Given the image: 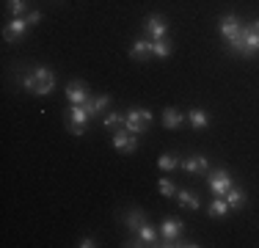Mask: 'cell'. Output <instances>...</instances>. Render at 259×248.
<instances>
[{"instance_id":"8fae6325","label":"cell","mask_w":259,"mask_h":248,"mask_svg":"<svg viewBox=\"0 0 259 248\" xmlns=\"http://www.w3.org/2000/svg\"><path fill=\"white\" fill-rule=\"evenodd\" d=\"M25 30H28L25 17H11V22L6 25V30H3V39L6 42H20L22 36H25Z\"/></svg>"},{"instance_id":"83f0119b","label":"cell","mask_w":259,"mask_h":248,"mask_svg":"<svg viewBox=\"0 0 259 248\" xmlns=\"http://www.w3.org/2000/svg\"><path fill=\"white\" fill-rule=\"evenodd\" d=\"M77 245H80V248H94L97 243H94V240H91V237H83V240H80Z\"/></svg>"},{"instance_id":"44dd1931","label":"cell","mask_w":259,"mask_h":248,"mask_svg":"<svg viewBox=\"0 0 259 248\" xmlns=\"http://www.w3.org/2000/svg\"><path fill=\"white\" fill-rule=\"evenodd\" d=\"M226 213H229V204H226V198H224V196H215L212 204H209V215H212V218H224Z\"/></svg>"},{"instance_id":"484cf974","label":"cell","mask_w":259,"mask_h":248,"mask_svg":"<svg viewBox=\"0 0 259 248\" xmlns=\"http://www.w3.org/2000/svg\"><path fill=\"white\" fill-rule=\"evenodd\" d=\"M160 193L168 196V198H174V196H177V185L168 182V179H160Z\"/></svg>"},{"instance_id":"4316f807","label":"cell","mask_w":259,"mask_h":248,"mask_svg":"<svg viewBox=\"0 0 259 248\" xmlns=\"http://www.w3.org/2000/svg\"><path fill=\"white\" fill-rule=\"evenodd\" d=\"M28 25H39L41 22V11H30V14H25Z\"/></svg>"},{"instance_id":"9a60e30c","label":"cell","mask_w":259,"mask_h":248,"mask_svg":"<svg viewBox=\"0 0 259 248\" xmlns=\"http://www.w3.org/2000/svg\"><path fill=\"white\" fill-rule=\"evenodd\" d=\"M108 105H110V97H91L83 108L89 110L91 119H94V116H102V110H108Z\"/></svg>"},{"instance_id":"5b68a950","label":"cell","mask_w":259,"mask_h":248,"mask_svg":"<svg viewBox=\"0 0 259 248\" xmlns=\"http://www.w3.org/2000/svg\"><path fill=\"white\" fill-rule=\"evenodd\" d=\"M144 30L149 33V42H160V39H165V33H168V22H165V17H160V14H149L144 20Z\"/></svg>"},{"instance_id":"4fadbf2b","label":"cell","mask_w":259,"mask_h":248,"mask_svg":"<svg viewBox=\"0 0 259 248\" xmlns=\"http://www.w3.org/2000/svg\"><path fill=\"white\" fill-rule=\"evenodd\" d=\"M180 166H182V169L188 171V174H207V171H209V163H207L204 154H193V157L182 160Z\"/></svg>"},{"instance_id":"e0dca14e","label":"cell","mask_w":259,"mask_h":248,"mask_svg":"<svg viewBox=\"0 0 259 248\" xmlns=\"http://www.w3.org/2000/svg\"><path fill=\"white\" fill-rule=\"evenodd\" d=\"M144 223H146L144 210H138V207H135V210H130V213H127V229H130L133 234H138V229L144 226Z\"/></svg>"},{"instance_id":"ba28073f","label":"cell","mask_w":259,"mask_h":248,"mask_svg":"<svg viewBox=\"0 0 259 248\" xmlns=\"http://www.w3.org/2000/svg\"><path fill=\"white\" fill-rule=\"evenodd\" d=\"M66 99H69L72 105H85V102L91 99L89 86H85L83 80H72V83L66 86Z\"/></svg>"},{"instance_id":"30bf717a","label":"cell","mask_w":259,"mask_h":248,"mask_svg":"<svg viewBox=\"0 0 259 248\" xmlns=\"http://www.w3.org/2000/svg\"><path fill=\"white\" fill-rule=\"evenodd\" d=\"M113 146L119 149V152H124V154H133L135 149H138V141H135V135L124 127V130H116L113 133Z\"/></svg>"},{"instance_id":"d6986e66","label":"cell","mask_w":259,"mask_h":248,"mask_svg":"<svg viewBox=\"0 0 259 248\" xmlns=\"http://www.w3.org/2000/svg\"><path fill=\"white\" fill-rule=\"evenodd\" d=\"M224 198H226V204H229L232 210H240V207L245 204V190H243V188H234V185H232L229 193H226Z\"/></svg>"},{"instance_id":"603a6c76","label":"cell","mask_w":259,"mask_h":248,"mask_svg":"<svg viewBox=\"0 0 259 248\" xmlns=\"http://www.w3.org/2000/svg\"><path fill=\"white\" fill-rule=\"evenodd\" d=\"M190 124H193L196 130H204L209 124V119H207V113L201 108H193V110H190Z\"/></svg>"},{"instance_id":"7a4b0ae2","label":"cell","mask_w":259,"mask_h":248,"mask_svg":"<svg viewBox=\"0 0 259 248\" xmlns=\"http://www.w3.org/2000/svg\"><path fill=\"white\" fill-rule=\"evenodd\" d=\"M232 50L240 53V55L259 53V33L254 30V25H243V28H240V36H237V42L232 45Z\"/></svg>"},{"instance_id":"5bb4252c","label":"cell","mask_w":259,"mask_h":248,"mask_svg":"<svg viewBox=\"0 0 259 248\" xmlns=\"http://www.w3.org/2000/svg\"><path fill=\"white\" fill-rule=\"evenodd\" d=\"M149 55H152V42L149 39L133 42V47H130V58L133 61H144V58H149Z\"/></svg>"},{"instance_id":"2e32d148","label":"cell","mask_w":259,"mask_h":248,"mask_svg":"<svg viewBox=\"0 0 259 248\" xmlns=\"http://www.w3.org/2000/svg\"><path fill=\"white\" fill-rule=\"evenodd\" d=\"M182 121H185V116H182L177 108H165V110H163V127H165V130L182 127Z\"/></svg>"},{"instance_id":"cb8c5ba5","label":"cell","mask_w":259,"mask_h":248,"mask_svg":"<svg viewBox=\"0 0 259 248\" xmlns=\"http://www.w3.org/2000/svg\"><path fill=\"white\" fill-rule=\"evenodd\" d=\"M157 166H160V171H174L177 166H180V160H177L174 154H163V157L157 160Z\"/></svg>"},{"instance_id":"7c38bea8","label":"cell","mask_w":259,"mask_h":248,"mask_svg":"<svg viewBox=\"0 0 259 248\" xmlns=\"http://www.w3.org/2000/svg\"><path fill=\"white\" fill-rule=\"evenodd\" d=\"M127 245H157V232L149 226V223H144V226L138 229V234H135Z\"/></svg>"},{"instance_id":"6da1fadb","label":"cell","mask_w":259,"mask_h":248,"mask_svg":"<svg viewBox=\"0 0 259 248\" xmlns=\"http://www.w3.org/2000/svg\"><path fill=\"white\" fill-rule=\"evenodd\" d=\"M22 89H28L30 94L47 97L55 89V74L47 69V66H39L33 74H25V77H22Z\"/></svg>"},{"instance_id":"8992f818","label":"cell","mask_w":259,"mask_h":248,"mask_svg":"<svg viewBox=\"0 0 259 248\" xmlns=\"http://www.w3.org/2000/svg\"><path fill=\"white\" fill-rule=\"evenodd\" d=\"M149 121H152V113H149V110H144V108H133V110L127 113V130H130L133 135H141Z\"/></svg>"},{"instance_id":"ffe728a7","label":"cell","mask_w":259,"mask_h":248,"mask_svg":"<svg viewBox=\"0 0 259 248\" xmlns=\"http://www.w3.org/2000/svg\"><path fill=\"white\" fill-rule=\"evenodd\" d=\"M102 124H105V130L116 133V130H124V127H127V116H121V113H108Z\"/></svg>"},{"instance_id":"d4e9b609","label":"cell","mask_w":259,"mask_h":248,"mask_svg":"<svg viewBox=\"0 0 259 248\" xmlns=\"http://www.w3.org/2000/svg\"><path fill=\"white\" fill-rule=\"evenodd\" d=\"M9 11H11V17H22L28 11V3L25 0H9Z\"/></svg>"},{"instance_id":"7402d4cb","label":"cell","mask_w":259,"mask_h":248,"mask_svg":"<svg viewBox=\"0 0 259 248\" xmlns=\"http://www.w3.org/2000/svg\"><path fill=\"white\" fill-rule=\"evenodd\" d=\"M174 53V47H171V42L160 39V42H152V55H157V58H168V55Z\"/></svg>"},{"instance_id":"ac0fdd59","label":"cell","mask_w":259,"mask_h":248,"mask_svg":"<svg viewBox=\"0 0 259 248\" xmlns=\"http://www.w3.org/2000/svg\"><path fill=\"white\" fill-rule=\"evenodd\" d=\"M177 201H180V207H185V210H199L201 207L199 196L190 193V190H177Z\"/></svg>"},{"instance_id":"3957f363","label":"cell","mask_w":259,"mask_h":248,"mask_svg":"<svg viewBox=\"0 0 259 248\" xmlns=\"http://www.w3.org/2000/svg\"><path fill=\"white\" fill-rule=\"evenodd\" d=\"M89 121H91V113L83 105H72V108L66 110V127H69L72 135H83L85 127H89Z\"/></svg>"},{"instance_id":"f1b7e54d","label":"cell","mask_w":259,"mask_h":248,"mask_svg":"<svg viewBox=\"0 0 259 248\" xmlns=\"http://www.w3.org/2000/svg\"><path fill=\"white\" fill-rule=\"evenodd\" d=\"M251 25H254V30H256V33H259V20H256V22H251Z\"/></svg>"},{"instance_id":"52a82bcc","label":"cell","mask_w":259,"mask_h":248,"mask_svg":"<svg viewBox=\"0 0 259 248\" xmlns=\"http://www.w3.org/2000/svg\"><path fill=\"white\" fill-rule=\"evenodd\" d=\"M229 188H232V177L226 169H218V171L209 174V190H212L215 196H226Z\"/></svg>"},{"instance_id":"9c48e42d","label":"cell","mask_w":259,"mask_h":248,"mask_svg":"<svg viewBox=\"0 0 259 248\" xmlns=\"http://www.w3.org/2000/svg\"><path fill=\"white\" fill-rule=\"evenodd\" d=\"M240 28H243V25H240V20H237L234 14H224V17H221V36H224L229 45H234V42H237Z\"/></svg>"},{"instance_id":"277c9868","label":"cell","mask_w":259,"mask_h":248,"mask_svg":"<svg viewBox=\"0 0 259 248\" xmlns=\"http://www.w3.org/2000/svg\"><path fill=\"white\" fill-rule=\"evenodd\" d=\"M182 229H185V223L180 218H165L163 223H160V243L157 245H165V248H171L180 240V234H182Z\"/></svg>"}]
</instances>
